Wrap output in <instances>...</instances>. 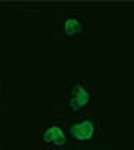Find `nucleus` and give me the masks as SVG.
<instances>
[{
  "mask_svg": "<svg viewBox=\"0 0 134 150\" xmlns=\"http://www.w3.org/2000/svg\"><path fill=\"white\" fill-rule=\"evenodd\" d=\"M90 102V91L82 80L69 81V96H67V107L72 112H78Z\"/></svg>",
  "mask_w": 134,
  "mask_h": 150,
  "instance_id": "obj_1",
  "label": "nucleus"
},
{
  "mask_svg": "<svg viewBox=\"0 0 134 150\" xmlns=\"http://www.w3.org/2000/svg\"><path fill=\"white\" fill-rule=\"evenodd\" d=\"M66 134L59 126L53 125L42 133V150H62L66 145Z\"/></svg>",
  "mask_w": 134,
  "mask_h": 150,
  "instance_id": "obj_2",
  "label": "nucleus"
},
{
  "mask_svg": "<svg viewBox=\"0 0 134 150\" xmlns=\"http://www.w3.org/2000/svg\"><path fill=\"white\" fill-rule=\"evenodd\" d=\"M70 136L77 141H90L94 137V121L83 120L70 126Z\"/></svg>",
  "mask_w": 134,
  "mask_h": 150,
  "instance_id": "obj_3",
  "label": "nucleus"
},
{
  "mask_svg": "<svg viewBox=\"0 0 134 150\" xmlns=\"http://www.w3.org/2000/svg\"><path fill=\"white\" fill-rule=\"evenodd\" d=\"M85 30V24L78 18L75 16H67L62 21V32L67 37H75V35H82V32Z\"/></svg>",
  "mask_w": 134,
  "mask_h": 150,
  "instance_id": "obj_4",
  "label": "nucleus"
}]
</instances>
